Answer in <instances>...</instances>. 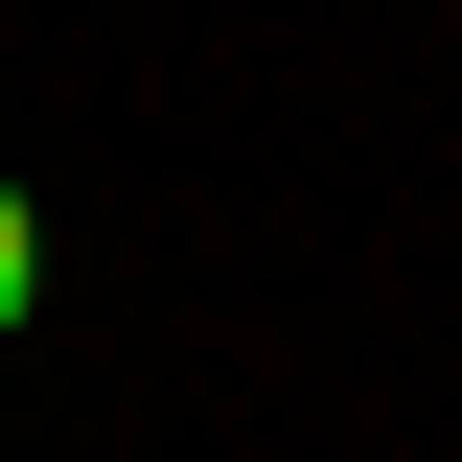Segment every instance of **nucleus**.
Wrapping results in <instances>:
<instances>
[{"mask_svg": "<svg viewBox=\"0 0 462 462\" xmlns=\"http://www.w3.org/2000/svg\"><path fill=\"white\" fill-rule=\"evenodd\" d=\"M47 324V208H23V185H0V346Z\"/></svg>", "mask_w": 462, "mask_h": 462, "instance_id": "obj_1", "label": "nucleus"}]
</instances>
